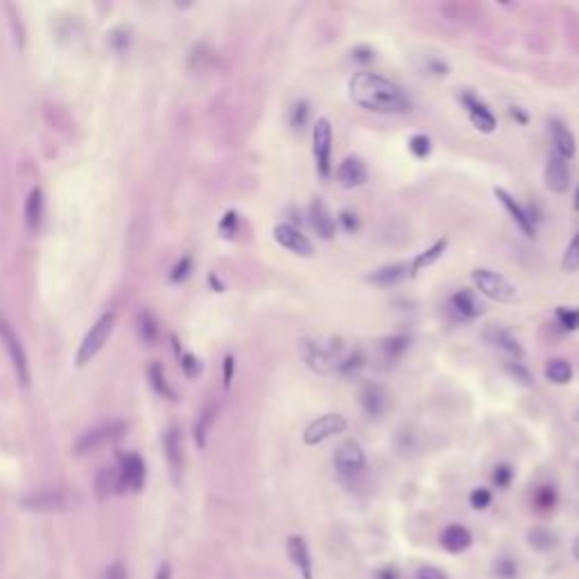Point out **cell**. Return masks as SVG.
Returning <instances> with one entry per match:
<instances>
[{"label":"cell","instance_id":"ab89813d","mask_svg":"<svg viewBox=\"0 0 579 579\" xmlns=\"http://www.w3.org/2000/svg\"><path fill=\"white\" fill-rule=\"evenodd\" d=\"M138 324H141V337H143V342L145 344H152L154 340H157V335H159V328H157V319L152 317V313H141V317H138Z\"/></svg>","mask_w":579,"mask_h":579},{"label":"cell","instance_id":"8d00e7d4","mask_svg":"<svg viewBox=\"0 0 579 579\" xmlns=\"http://www.w3.org/2000/svg\"><path fill=\"white\" fill-rule=\"evenodd\" d=\"M555 319H557V324L564 328V331H568V333L579 331V308L559 306L555 310Z\"/></svg>","mask_w":579,"mask_h":579},{"label":"cell","instance_id":"7c38bea8","mask_svg":"<svg viewBox=\"0 0 579 579\" xmlns=\"http://www.w3.org/2000/svg\"><path fill=\"white\" fill-rule=\"evenodd\" d=\"M494 197L496 200L503 204V209L512 215V220H514V224L518 229L523 231V236L525 238H534L537 236V218H534V215L530 213L525 209V206H521L516 202V197L509 193V190H505V188H494Z\"/></svg>","mask_w":579,"mask_h":579},{"label":"cell","instance_id":"6da1fadb","mask_svg":"<svg viewBox=\"0 0 579 579\" xmlns=\"http://www.w3.org/2000/svg\"><path fill=\"white\" fill-rule=\"evenodd\" d=\"M349 98L360 109L371 111V114H383V116L405 114L412 107L410 95L405 93L401 84L371 71H360L351 77Z\"/></svg>","mask_w":579,"mask_h":579},{"label":"cell","instance_id":"8fae6325","mask_svg":"<svg viewBox=\"0 0 579 579\" xmlns=\"http://www.w3.org/2000/svg\"><path fill=\"white\" fill-rule=\"evenodd\" d=\"M73 505V496L66 494V491L59 489H48V491H39V494H30L21 500V507L28 509V512H64Z\"/></svg>","mask_w":579,"mask_h":579},{"label":"cell","instance_id":"8992f818","mask_svg":"<svg viewBox=\"0 0 579 579\" xmlns=\"http://www.w3.org/2000/svg\"><path fill=\"white\" fill-rule=\"evenodd\" d=\"M0 340H3L7 353H10L14 374L19 378L21 387H30V367H28V356L23 351V344L19 340V335L14 333V328L10 326L5 317H0Z\"/></svg>","mask_w":579,"mask_h":579},{"label":"cell","instance_id":"74e56055","mask_svg":"<svg viewBox=\"0 0 579 579\" xmlns=\"http://www.w3.org/2000/svg\"><path fill=\"white\" fill-rule=\"evenodd\" d=\"M215 417V408L209 405V408H204V412L200 414V421L195 423V442L200 448L206 446V437H209V430H211V423Z\"/></svg>","mask_w":579,"mask_h":579},{"label":"cell","instance_id":"2e32d148","mask_svg":"<svg viewBox=\"0 0 579 579\" xmlns=\"http://www.w3.org/2000/svg\"><path fill=\"white\" fill-rule=\"evenodd\" d=\"M308 222H310V227H313V231H315L322 240H333V238H335L337 218L331 213V209H328L322 197H313V200H310V206H308Z\"/></svg>","mask_w":579,"mask_h":579},{"label":"cell","instance_id":"680465c9","mask_svg":"<svg viewBox=\"0 0 579 579\" xmlns=\"http://www.w3.org/2000/svg\"><path fill=\"white\" fill-rule=\"evenodd\" d=\"M211 285L215 288V292H224V285L218 279H215V274H211Z\"/></svg>","mask_w":579,"mask_h":579},{"label":"cell","instance_id":"30bf717a","mask_svg":"<svg viewBox=\"0 0 579 579\" xmlns=\"http://www.w3.org/2000/svg\"><path fill=\"white\" fill-rule=\"evenodd\" d=\"M125 432V423L123 421H109V423H100L91 430H86L84 435L77 439L75 444V453L77 455H86L98 451L100 446H105L109 442H114Z\"/></svg>","mask_w":579,"mask_h":579},{"label":"cell","instance_id":"f35d334b","mask_svg":"<svg viewBox=\"0 0 579 579\" xmlns=\"http://www.w3.org/2000/svg\"><path fill=\"white\" fill-rule=\"evenodd\" d=\"M408 150H410L417 159H428L430 152H432V141H430V136H426V134H414V136H410Z\"/></svg>","mask_w":579,"mask_h":579},{"label":"cell","instance_id":"d590c367","mask_svg":"<svg viewBox=\"0 0 579 579\" xmlns=\"http://www.w3.org/2000/svg\"><path fill=\"white\" fill-rule=\"evenodd\" d=\"M505 371H507V376L516 380L518 385H523V387H534V378H532V371L527 369L523 362H514V360H507L505 362Z\"/></svg>","mask_w":579,"mask_h":579},{"label":"cell","instance_id":"d6986e66","mask_svg":"<svg viewBox=\"0 0 579 579\" xmlns=\"http://www.w3.org/2000/svg\"><path fill=\"white\" fill-rule=\"evenodd\" d=\"M120 478V494L123 491H141L145 485V462L136 453L123 457V464L118 469Z\"/></svg>","mask_w":579,"mask_h":579},{"label":"cell","instance_id":"ee69618b","mask_svg":"<svg viewBox=\"0 0 579 579\" xmlns=\"http://www.w3.org/2000/svg\"><path fill=\"white\" fill-rule=\"evenodd\" d=\"M337 222H340V227L347 231V233H358L360 231V218L356 211L351 209H344L337 215Z\"/></svg>","mask_w":579,"mask_h":579},{"label":"cell","instance_id":"5bb4252c","mask_svg":"<svg viewBox=\"0 0 579 579\" xmlns=\"http://www.w3.org/2000/svg\"><path fill=\"white\" fill-rule=\"evenodd\" d=\"M485 340H487V344H491V347L498 349L500 353H505L507 360H514V362H523L525 360L523 344L518 342V337L512 331H507L505 326H498V324L487 326Z\"/></svg>","mask_w":579,"mask_h":579},{"label":"cell","instance_id":"7dc6e473","mask_svg":"<svg viewBox=\"0 0 579 579\" xmlns=\"http://www.w3.org/2000/svg\"><path fill=\"white\" fill-rule=\"evenodd\" d=\"M181 369H184V374L188 378H197L202 371V362L197 360L193 353H184V356H181Z\"/></svg>","mask_w":579,"mask_h":579},{"label":"cell","instance_id":"60d3db41","mask_svg":"<svg viewBox=\"0 0 579 579\" xmlns=\"http://www.w3.org/2000/svg\"><path fill=\"white\" fill-rule=\"evenodd\" d=\"M494 570L500 579H516L518 575V564L512 557H498L494 561Z\"/></svg>","mask_w":579,"mask_h":579},{"label":"cell","instance_id":"f907efd6","mask_svg":"<svg viewBox=\"0 0 579 579\" xmlns=\"http://www.w3.org/2000/svg\"><path fill=\"white\" fill-rule=\"evenodd\" d=\"M233 371H236V358L227 356L222 362V383H224V390H229L231 383H233Z\"/></svg>","mask_w":579,"mask_h":579},{"label":"cell","instance_id":"9f6ffc18","mask_svg":"<svg viewBox=\"0 0 579 579\" xmlns=\"http://www.w3.org/2000/svg\"><path fill=\"white\" fill-rule=\"evenodd\" d=\"M376 579H401V573L396 566H383L376 570Z\"/></svg>","mask_w":579,"mask_h":579},{"label":"cell","instance_id":"9a60e30c","mask_svg":"<svg viewBox=\"0 0 579 579\" xmlns=\"http://www.w3.org/2000/svg\"><path fill=\"white\" fill-rule=\"evenodd\" d=\"M448 310H451V315L457 319V322H473V319H478L482 313H485V306L480 304L478 292L462 288L448 299Z\"/></svg>","mask_w":579,"mask_h":579},{"label":"cell","instance_id":"4dcf8cb0","mask_svg":"<svg viewBox=\"0 0 579 579\" xmlns=\"http://www.w3.org/2000/svg\"><path fill=\"white\" fill-rule=\"evenodd\" d=\"M527 543H530L537 552H550L552 548L559 546V539L555 532L546 530V527H534V530H530V534H527Z\"/></svg>","mask_w":579,"mask_h":579},{"label":"cell","instance_id":"f5cc1de1","mask_svg":"<svg viewBox=\"0 0 579 579\" xmlns=\"http://www.w3.org/2000/svg\"><path fill=\"white\" fill-rule=\"evenodd\" d=\"M102 579H127V570H125L123 564H120V561H114V564L105 568V575H102Z\"/></svg>","mask_w":579,"mask_h":579},{"label":"cell","instance_id":"ac0fdd59","mask_svg":"<svg viewBox=\"0 0 579 579\" xmlns=\"http://www.w3.org/2000/svg\"><path fill=\"white\" fill-rule=\"evenodd\" d=\"M543 179H546V188L555 195H564L570 188V168L568 161L561 159L559 154L550 152L546 161V170H543Z\"/></svg>","mask_w":579,"mask_h":579},{"label":"cell","instance_id":"836d02e7","mask_svg":"<svg viewBox=\"0 0 579 579\" xmlns=\"http://www.w3.org/2000/svg\"><path fill=\"white\" fill-rule=\"evenodd\" d=\"M310 116H313V107H310L308 100H297L290 109V127L295 132H304L310 123Z\"/></svg>","mask_w":579,"mask_h":579},{"label":"cell","instance_id":"9c48e42d","mask_svg":"<svg viewBox=\"0 0 579 579\" xmlns=\"http://www.w3.org/2000/svg\"><path fill=\"white\" fill-rule=\"evenodd\" d=\"M333 464H335V471L340 473V478L353 480L365 471L367 455H365V451H362V446L358 442H344L335 451Z\"/></svg>","mask_w":579,"mask_h":579},{"label":"cell","instance_id":"db71d44e","mask_svg":"<svg viewBox=\"0 0 579 579\" xmlns=\"http://www.w3.org/2000/svg\"><path fill=\"white\" fill-rule=\"evenodd\" d=\"M417 579H448L442 570L439 568H432V566H423L419 573H417Z\"/></svg>","mask_w":579,"mask_h":579},{"label":"cell","instance_id":"681fc988","mask_svg":"<svg viewBox=\"0 0 579 579\" xmlns=\"http://www.w3.org/2000/svg\"><path fill=\"white\" fill-rule=\"evenodd\" d=\"M351 57H353V62H358V64H371L374 62V48L371 46H356L351 50Z\"/></svg>","mask_w":579,"mask_h":579},{"label":"cell","instance_id":"4316f807","mask_svg":"<svg viewBox=\"0 0 579 579\" xmlns=\"http://www.w3.org/2000/svg\"><path fill=\"white\" fill-rule=\"evenodd\" d=\"M543 374L550 380L552 385H568L570 380H573V365L566 360V358H552L546 362V369H543Z\"/></svg>","mask_w":579,"mask_h":579},{"label":"cell","instance_id":"91938a15","mask_svg":"<svg viewBox=\"0 0 579 579\" xmlns=\"http://www.w3.org/2000/svg\"><path fill=\"white\" fill-rule=\"evenodd\" d=\"M573 209L579 213V186L575 188V195H573Z\"/></svg>","mask_w":579,"mask_h":579},{"label":"cell","instance_id":"816d5d0a","mask_svg":"<svg viewBox=\"0 0 579 579\" xmlns=\"http://www.w3.org/2000/svg\"><path fill=\"white\" fill-rule=\"evenodd\" d=\"M190 267H193V261H190L188 256H186V258H181V261L177 263L175 270H172V276H170V279H172V281H184L186 276L190 274Z\"/></svg>","mask_w":579,"mask_h":579},{"label":"cell","instance_id":"3957f363","mask_svg":"<svg viewBox=\"0 0 579 579\" xmlns=\"http://www.w3.org/2000/svg\"><path fill=\"white\" fill-rule=\"evenodd\" d=\"M471 279L478 288L480 295H485L491 301H498V304H512V301L518 297V288L496 270H489V267H478L473 270Z\"/></svg>","mask_w":579,"mask_h":579},{"label":"cell","instance_id":"c3c4849f","mask_svg":"<svg viewBox=\"0 0 579 579\" xmlns=\"http://www.w3.org/2000/svg\"><path fill=\"white\" fill-rule=\"evenodd\" d=\"M426 73L435 75V77H446L448 73H451V66H448L444 59H439V57H428Z\"/></svg>","mask_w":579,"mask_h":579},{"label":"cell","instance_id":"83f0119b","mask_svg":"<svg viewBox=\"0 0 579 579\" xmlns=\"http://www.w3.org/2000/svg\"><path fill=\"white\" fill-rule=\"evenodd\" d=\"M114 494H120L118 469H102L98 475H95V496L100 500H107Z\"/></svg>","mask_w":579,"mask_h":579},{"label":"cell","instance_id":"f1b7e54d","mask_svg":"<svg viewBox=\"0 0 579 579\" xmlns=\"http://www.w3.org/2000/svg\"><path fill=\"white\" fill-rule=\"evenodd\" d=\"M408 349H410V335H403V333L390 335L380 342V353H383L385 360H399Z\"/></svg>","mask_w":579,"mask_h":579},{"label":"cell","instance_id":"5b68a950","mask_svg":"<svg viewBox=\"0 0 579 579\" xmlns=\"http://www.w3.org/2000/svg\"><path fill=\"white\" fill-rule=\"evenodd\" d=\"M114 324H116V313H105L98 322L91 326V331L86 333V337L80 344V351H77V365L84 367L89 365V362L98 356L100 349L105 347V342L109 340L111 331H114Z\"/></svg>","mask_w":579,"mask_h":579},{"label":"cell","instance_id":"bcb514c9","mask_svg":"<svg viewBox=\"0 0 579 579\" xmlns=\"http://www.w3.org/2000/svg\"><path fill=\"white\" fill-rule=\"evenodd\" d=\"M238 224H240L238 213H236V211H229V213L222 218V222H220L222 236H224V238H233V236H236V231H238Z\"/></svg>","mask_w":579,"mask_h":579},{"label":"cell","instance_id":"4fadbf2b","mask_svg":"<svg viewBox=\"0 0 579 579\" xmlns=\"http://www.w3.org/2000/svg\"><path fill=\"white\" fill-rule=\"evenodd\" d=\"M274 240L276 245H281L283 249H288L290 254L301 256V258H310L315 254L313 243L301 233V229H297L295 224L290 222H281L274 227Z\"/></svg>","mask_w":579,"mask_h":579},{"label":"cell","instance_id":"d4e9b609","mask_svg":"<svg viewBox=\"0 0 579 579\" xmlns=\"http://www.w3.org/2000/svg\"><path fill=\"white\" fill-rule=\"evenodd\" d=\"M446 249H448V238H439L437 243H432L428 249H423L421 254H417V258H414L412 265H410V276H412V279H414V276H419L423 270H428L430 265H435L439 258L446 254Z\"/></svg>","mask_w":579,"mask_h":579},{"label":"cell","instance_id":"ffe728a7","mask_svg":"<svg viewBox=\"0 0 579 579\" xmlns=\"http://www.w3.org/2000/svg\"><path fill=\"white\" fill-rule=\"evenodd\" d=\"M367 179H369V170L365 166V161L356 157V154L347 157L340 166H337V181H340L342 188H347V190L360 188L367 184Z\"/></svg>","mask_w":579,"mask_h":579},{"label":"cell","instance_id":"52a82bcc","mask_svg":"<svg viewBox=\"0 0 579 579\" xmlns=\"http://www.w3.org/2000/svg\"><path fill=\"white\" fill-rule=\"evenodd\" d=\"M347 430V419L337 412H328L317 417L315 421L308 423V428L304 430V444L306 446H319L326 439H331L335 435H342Z\"/></svg>","mask_w":579,"mask_h":579},{"label":"cell","instance_id":"e0dca14e","mask_svg":"<svg viewBox=\"0 0 579 579\" xmlns=\"http://www.w3.org/2000/svg\"><path fill=\"white\" fill-rule=\"evenodd\" d=\"M360 405L369 419H380L390 410V392L380 383H365L360 390Z\"/></svg>","mask_w":579,"mask_h":579},{"label":"cell","instance_id":"484cf974","mask_svg":"<svg viewBox=\"0 0 579 579\" xmlns=\"http://www.w3.org/2000/svg\"><path fill=\"white\" fill-rule=\"evenodd\" d=\"M163 448H166V457L172 471L179 473L181 466H184V439H181V430L177 426L168 428V432L163 435Z\"/></svg>","mask_w":579,"mask_h":579},{"label":"cell","instance_id":"603a6c76","mask_svg":"<svg viewBox=\"0 0 579 579\" xmlns=\"http://www.w3.org/2000/svg\"><path fill=\"white\" fill-rule=\"evenodd\" d=\"M408 276H410L408 263H392V265H383V267H378V270H374L367 276V281L378 285V288H392V285H399L401 281H405Z\"/></svg>","mask_w":579,"mask_h":579},{"label":"cell","instance_id":"e575fe53","mask_svg":"<svg viewBox=\"0 0 579 579\" xmlns=\"http://www.w3.org/2000/svg\"><path fill=\"white\" fill-rule=\"evenodd\" d=\"M561 270L566 274H575L579 272V231L573 236V240L568 243L564 258H561Z\"/></svg>","mask_w":579,"mask_h":579},{"label":"cell","instance_id":"1f68e13d","mask_svg":"<svg viewBox=\"0 0 579 579\" xmlns=\"http://www.w3.org/2000/svg\"><path fill=\"white\" fill-rule=\"evenodd\" d=\"M557 503H559V494H557L555 485H541L537 491H534V507H537L539 512H543V514L555 512Z\"/></svg>","mask_w":579,"mask_h":579},{"label":"cell","instance_id":"94428289","mask_svg":"<svg viewBox=\"0 0 579 579\" xmlns=\"http://www.w3.org/2000/svg\"><path fill=\"white\" fill-rule=\"evenodd\" d=\"M573 555H575V559L579 561V537L573 541Z\"/></svg>","mask_w":579,"mask_h":579},{"label":"cell","instance_id":"d6a6232c","mask_svg":"<svg viewBox=\"0 0 579 579\" xmlns=\"http://www.w3.org/2000/svg\"><path fill=\"white\" fill-rule=\"evenodd\" d=\"M41 215H43V193L39 188H34L28 197V204H25V222H28V227L32 231L39 227Z\"/></svg>","mask_w":579,"mask_h":579},{"label":"cell","instance_id":"6125c7cd","mask_svg":"<svg viewBox=\"0 0 579 579\" xmlns=\"http://www.w3.org/2000/svg\"><path fill=\"white\" fill-rule=\"evenodd\" d=\"M577 421H579V408H577Z\"/></svg>","mask_w":579,"mask_h":579},{"label":"cell","instance_id":"ba28073f","mask_svg":"<svg viewBox=\"0 0 579 579\" xmlns=\"http://www.w3.org/2000/svg\"><path fill=\"white\" fill-rule=\"evenodd\" d=\"M457 98H460L462 107L466 109V114H469L471 125L478 129V132H482V134H494L496 132L498 120H496L494 111L489 109V105L485 100H480L478 95H475L473 91H469V89L462 91Z\"/></svg>","mask_w":579,"mask_h":579},{"label":"cell","instance_id":"f546056e","mask_svg":"<svg viewBox=\"0 0 579 579\" xmlns=\"http://www.w3.org/2000/svg\"><path fill=\"white\" fill-rule=\"evenodd\" d=\"M367 365V358H365V353H362L360 349H356L353 353H349V356H344L340 360V365H337V374H340L342 378H358L360 376V371L365 369Z\"/></svg>","mask_w":579,"mask_h":579},{"label":"cell","instance_id":"cb8c5ba5","mask_svg":"<svg viewBox=\"0 0 579 579\" xmlns=\"http://www.w3.org/2000/svg\"><path fill=\"white\" fill-rule=\"evenodd\" d=\"M471 543H473V534L466 530L464 525L453 523L442 532V546L451 552V555H462V552L471 548Z\"/></svg>","mask_w":579,"mask_h":579},{"label":"cell","instance_id":"7a4b0ae2","mask_svg":"<svg viewBox=\"0 0 579 579\" xmlns=\"http://www.w3.org/2000/svg\"><path fill=\"white\" fill-rule=\"evenodd\" d=\"M299 351L301 358L308 365L310 371H315L319 376H328L337 371L342 356V344L337 340H315V337H301L299 340Z\"/></svg>","mask_w":579,"mask_h":579},{"label":"cell","instance_id":"b9f144b4","mask_svg":"<svg viewBox=\"0 0 579 579\" xmlns=\"http://www.w3.org/2000/svg\"><path fill=\"white\" fill-rule=\"evenodd\" d=\"M512 480H514V466L512 464L503 462L494 469V485L498 489H507L509 485H512Z\"/></svg>","mask_w":579,"mask_h":579},{"label":"cell","instance_id":"11a10c76","mask_svg":"<svg viewBox=\"0 0 579 579\" xmlns=\"http://www.w3.org/2000/svg\"><path fill=\"white\" fill-rule=\"evenodd\" d=\"M509 116H512V120H516L518 125H527V123H530V116H527V111L523 107L512 105V107H509Z\"/></svg>","mask_w":579,"mask_h":579},{"label":"cell","instance_id":"44dd1931","mask_svg":"<svg viewBox=\"0 0 579 579\" xmlns=\"http://www.w3.org/2000/svg\"><path fill=\"white\" fill-rule=\"evenodd\" d=\"M548 127H550L552 148H555V154H559L561 159L570 161V159L575 157V152H577L575 134L570 132V127L561 118H550L548 120Z\"/></svg>","mask_w":579,"mask_h":579},{"label":"cell","instance_id":"6f0895ef","mask_svg":"<svg viewBox=\"0 0 579 579\" xmlns=\"http://www.w3.org/2000/svg\"><path fill=\"white\" fill-rule=\"evenodd\" d=\"M154 579H172V566L168 564H161L159 570H157V575H154Z\"/></svg>","mask_w":579,"mask_h":579},{"label":"cell","instance_id":"7bdbcfd3","mask_svg":"<svg viewBox=\"0 0 579 579\" xmlns=\"http://www.w3.org/2000/svg\"><path fill=\"white\" fill-rule=\"evenodd\" d=\"M150 378H152V385H154V390H157L159 394L163 396H168V399H175V392L170 390V385L166 383V376H163V371L161 367H150Z\"/></svg>","mask_w":579,"mask_h":579},{"label":"cell","instance_id":"277c9868","mask_svg":"<svg viewBox=\"0 0 579 579\" xmlns=\"http://www.w3.org/2000/svg\"><path fill=\"white\" fill-rule=\"evenodd\" d=\"M313 157L317 175L331 179L333 175V125L328 118H317L313 125Z\"/></svg>","mask_w":579,"mask_h":579},{"label":"cell","instance_id":"f6af8a7d","mask_svg":"<svg viewBox=\"0 0 579 579\" xmlns=\"http://www.w3.org/2000/svg\"><path fill=\"white\" fill-rule=\"evenodd\" d=\"M491 500H494V496H491V491L485 489V487H480V489H473L471 491V496H469V503L473 509H478V512H482V509H487L491 505Z\"/></svg>","mask_w":579,"mask_h":579},{"label":"cell","instance_id":"7402d4cb","mask_svg":"<svg viewBox=\"0 0 579 579\" xmlns=\"http://www.w3.org/2000/svg\"><path fill=\"white\" fill-rule=\"evenodd\" d=\"M288 555L292 559V564H295L297 570L301 573V577H304V579H315V575H313V557H310L308 543L304 541V537H299V534H292V537H288Z\"/></svg>","mask_w":579,"mask_h":579}]
</instances>
